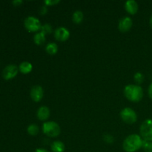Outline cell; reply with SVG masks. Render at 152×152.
<instances>
[{"label": "cell", "mask_w": 152, "mask_h": 152, "mask_svg": "<svg viewBox=\"0 0 152 152\" xmlns=\"http://www.w3.org/2000/svg\"><path fill=\"white\" fill-rule=\"evenodd\" d=\"M140 136L143 140L152 141V120L147 119L145 120L140 128Z\"/></svg>", "instance_id": "cell-4"}, {"label": "cell", "mask_w": 152, "mask_h": 152, "mask_svg": "<svg viewBox=\"0 0 152 152\" xmlns=\"http://www.w3.org/2000/svg\"><path fill=\"white\" fill-rule=\"evenodd\" d=\"M103 140H104V141L106 142V143H108V144H111L114 142V137L111 134H108L104 135Z\"/></svg>", "instance_id": "cell-22"}, {"label": "cell", "mask_w": 152, "mask_h": 152, "mask_svg": "<svg viewBox=\"0 0 152 152\" xmlns=\"http://www.w3.org/2000/svg\"><path fill=\"white\" fill-rule=\"evenodd\" d=\"M148 96H149V97L152 99V83L149 86V87H148Z\"/></svg>", "instance_id": "cell-26"}, {"label": "cell", "mask_w": 152, "mask_h": 152, "mask_svg": "<svg viewBox=\"0 0 152 152\" xmlns=\"http://www.w3.org/2000/svg\"><path fill=\"white\" fill-rule=\"evenodd\" d=\"M25 27L29 32H37L41 30L42 25L38 19L34 16H28L25 20Z\"/></svg>", "instance_id": "cell-6"}, {"label": "cell", "mask_w": 152, "mask_h": 152, "mask_svg": "<svg viewBox=\"0 0 152 152\" xmlns=\"http://www.w3.org/2000/svg\"><path fill=\"white\" fill-rule=\"evenodd\" d=\"M132 24H133V22H132V19L130 17L126 16V17L123 18L119 22V30L121 32H127V31H129L131 29V28L132 26Z\"/></svg>", "instance_id": "cell-10"}, {"label": "cell", "mask_w": 152, "mask_h": 152, "mask_svg": "<svg viewBox=\"0 0 152 152\" xmlns=\"http://www.w3.org/2000/svg\"><path fill=\"white\" fill-rule=\"evenodd\" d=\"M34 41L35 44H37V45H42L45 42V35L42 32L38 33V34H37L34 36Z\"/></svg>", "instance_id": "cell-15"}, {"label": "cell", "mask_w": 152, "mask_h": 152, "mask_svg": "<svg viewBox=\"0 0 152 152\" xmlns=\"http://www.w3.org/2000/svg\"><path fill=\"white\" fill-rule=\"evenodd\" d=\"M59 2L60 1L59 0H46V1H45V4L46 6H53Z\"/></svg>", "instance_id": "cell-23"}, {"label": "cell", "mask_w": 152, "mask_h": 152, "mask_svg": "<svg viewBox=\"0 0 152 152\" xmlns=\"http://www.w3.org/2000/svg\"><path fill=\"white\" fill-rule=\"evenodd\" d=\"M54 37L57 41L65 42L70 37V32L67 28L60 27L54 31Z\"/></svg>", "instance_id": "cell-8"}, {"label": "cell", "mask_w": 152, "mask_h": 152, "mask_svg": "<svg viewBox=\"0 0 152 152\" xmlns=\"http://www.w3.org/2000/svg\"><path fill=\"white\" fill-rule=\"evenodd\" d=\"M44 91L41 86H35L31 90V97L34 102H39L43 97Z\"/></svg>", "instance_id": "cell-9"}, {"label": "cell", "mask_w": 152, "mask_h": 152, "mask_svg": "<svg viewBox=\"0 0 152 152\" xmlns=\"http://www.w3.org/2000/svg\"><path fill=\"white\" fill-rule=\"evenodd\" d=\"M50 117V110L47 106H41L37 111V117L39 120L45 121Z\"/></svg>", "instance_id": "cell-12"}, {"label": "cell", "mask_w": 152, "mask_h": 152, "mask_svg": "<svg viewBox=\"0 0 152 152\" xmlns=\"http://www.w3.org/2000/svg\"><path fill=\"white\" fill-rule=\"evenodd\" d=\"M22 2H23V1H21V0H15V1H13L12 3H13V4L14 6H19L21 4H22Z\"/></svg>", "instance_id": "cell-25"}, {"label": "cell", "mask_w": 152, "mask_h": 152, "mask_svg": "<svg viewBox=\"0 0 152 152\" xmlns=\"http://www.w3.org/2000/svg\"><path fill=\"white\" fill-rule=\"evenodd\" d=\"M144 75L140 72H137L134 74V82L136 83H137L138 85H140L143 83L144 81Z\"/></svg>", "instance_id": "cell-19"}, {"label": "cell", "mask_w": 152, "mask_h": 152, "mask_svg": "<svg viewBox=\"0 0 152 152\" xmlns=\"http://www.w3.org/2000/svg\"><path fill=\"white\" fill-rule=\"evenodd\" d=\"M45 50L50 55H54L57 53L58 51V46L56 43H49L47 45L45 48Z\"/></svg>", "instance_id": "cell-16"}, {"label": "cell", "mask_w": 152, "mask_h": 152, "mask_svg": "<svg viewBox=\"0 0 152 152\" xmlns=\"http://www.w3.org/2000/svg\"><path fill=\"white\" fill-rule=\"evenodd\" d=\"M125 8L128 13L132 15H134L137 13L138 4L137 1L134 0H129L125 4Z\"/></svg>", "instance_id": "cell-11"}, {"label": "cell", "mask_w": 152, "mask_h": 152, "mask_svg": "<svg viewBox=\"0 0 152 152\" xmlns=\"http://www.w3.org/2000/svg\"><path fill=\"white\" fill-rule=\"evenodd\" d=\"M42 131L45 134L50 137H56L60 134V127L59 125L53 121L46 122L42 126Z\"/></svg>", "instance_id": "cell-3"}, {"label": "cell", "mask_w": 152, "mask_h": 152, "mask_svg": "<svg viewBox=\"0 0 152 152\" xmlns=\"http://www.w3.org/2000/svg\"><path fill=\"white\" fill-rule=\"evenodd\" d=\"M143 139L138 134H131L126 138L123 148L126 152H135L142 148Z\"/></svg>", "instance_id": "cell-1"}, {"label": "cell", "mask_w": 152, "mask_h": 152, "mask_svg": "<svg viewBox=\"0 0 152 152\" xmlns=\"http://www.w3.org/2000/svg\"><path fill=\"white\" fill-rule=\"evenodd\" d=\"M19 68L15 65H8L4 68L2 76L4 80H9L13 79L18 74Z\"/></svg>", "instance_id": "cell-7"}, {"label": "cell", "mask_w": 152, "mask_h": 152, "mask_svg": "<svg viewBox=\"0 0 152 152\" xmlns=\"http://www.w3.org/2000/svg\"><path fill=\"white\" fill-rule=\"evenodd\" d=\"M51 150L53 152H64L65 149V144L60 140H56L51 144Z\"/></svg>", "instance_id": "cell-14"}, {"label": "cell", "mask_w": 152, "mask_h": 152, "mask_svg": "<svg viewBox=\"0 0 152 152\" xmlns=\"http://www.w3.org/2000/svg\"><path fill=\"white\" fill-rule=\"evenodd\" d=\"M33 69V65L31 62H23L19 65V70L21 73L24 74H29L31 72Z\"/></svg>", "instance_id": "cell-13"}, {"label": "cell", "mask_w": 152, "mask_h": 152, "mask_svg": "<svg viewBox=\"0 0 152 152\" xmlns=\"http://www.w3.org/2000/svg\"><path fill=\"white\" fill-rule=\"evenodd\" d=\"M48 13V7L46 5L42 6L39 9V14L40 15H45Z\"/></svg>", "instance_id": "cell-24"}, {"label": "cell", "mask_w": 152, "mask_h": 152, "mask_svg": "<svg viewBox=\"0 0 152 152\" xmlns=\"http://www.w3.org/2000/svg\"><path fill=\"white\" fill-rule=\"evenodd\" d=\"M124 94L129 100L137 102L143 97V90L138 85H129L125 88Z\"/></svg>", "instance_id": "cell-2"}, {"label": "cell", "mask_w": 152, "mask_h": 152, "mask_svg": "<svg viewBox=\"0 0 152 152\" xmlns=\"http://www.w3.org/2000/svg\"><path fill=\"white\" fill-rule=\"evenodd\" d=\"M142 148L145 152H152V141L143 140Z\"/></svg>", "instance_id": "cell-20"}, {"label": "cell", "mask_w": 152, "mask_h": 152, "mask_svg": "<svg viewBox=\"0 0 152 152\" xmlns=\"http://www.w3.org/2000/svg\"><path fill=\"white\" fill-rule=\"evenodd\" d=\"M83 13L81 10H77L74 13L72 16V19L73 22H74L75 24H80L83 22Z\"/></svg>", "instance_id": "cell-17"}, {"label": "cell", "mask_w": 152, "mask_h": 152, "mask_svg": "<svg viewBox=\"0 0 152 152\" xmlns=\"http://www.w3.org/2000/svg\"><path fill=\"white\" fill-rule=\"evenodd\" d=\"M149 25L150 26H151V28H152V15L151 16V17H150V19H149Z\"/></svg>", "instance_id": "cell-28"}, {"label": "cell", "mask_w": 152, "mask_h": 152, "mask_svg": "<svg viewBox=\"0 0 152 152\" xmlns=\"http://www.w3.org/2000/svg\"><path fill=\"white\" fill-rule=\"evenodd\" d=\"M28 133L31 136H35L37 134L39 133V129L38 126L36 124H31L28 127Z\"/></svg>", "instance_id": "cell-18"}, {"label": "cell", "mask_w": 152, "mask_h": 152, "mask_svg": "<svg viewBox=\"0 0 152 152\" xmlns=\"http://www.w3.org/2000/svg\"><path fill=\"white\" fill-rule=\"evenodd\" d=\"M120 117L127 124H133L137 120V115L133 109L130 108H125L120 112Z\"/></svg>", "instance_id": "cell-5"}, {"label": "cell", "mask_w": 152, "mask_h": 152, "mask_svg": "<svg viewBox=\"0 0 152 152\" xmlns=\"http://www.w3.org/2000/svg\"><path fill=\"white\" fill-rule=\"evenodd\" d=\"M41 32L45 35V34H50L52 33L51 25L49 24H45L44 25H42Z\"/></svg>", "instance_id": "cell-21"}, {"label": "cell", "mask_w": 152, "mask_h": 152, "mask_svg": "<svg viewBox=\"0 0 152 152\" xmlns=\"http://www.w3.org/2000/svg\"><path fill=\"white\" fill-rule=\"evenodd\" d=\"M35 152H49V151L45 149H43V148H37V149L35 151Z\"/></svg>", "instance_id": "cell-27"}]
</instances>
